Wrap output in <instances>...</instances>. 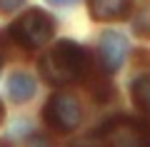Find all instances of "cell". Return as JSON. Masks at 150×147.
<instances>
[{
    "label": "cell",
    "mask_w": 150,
    "mask_h": 147,
    "mask_svg": "<svg viewBox=\"0 0 150 147\" xmlns=\"http://www.w3.org/2000/svg\"><path fill=\"white\" fill-rule=\"evenodd\" d=\"M43 120L45 125L50 127L53 132H60V135H68V132L78 130L83 120V110H80V102L75 100L73 95H53L43 107Z\"/></svg>",
    "instance_id": "4"
},
{
    "label": "cell",
    "mask_w": 150,
    "mask_h": 147,
    "mask_svg": "<svg viewBox=\"0 0 150 147\" xmlns=\"http://www.w3.org/2000/svg\"><path fill=\"white\" fill-rule=\"evenodd\" d=\"M0 147H8V142H3V140H0Z\"/></svg>",
    "instance_id": "16"
},
{
    "label": "cell",
    "mask_w": 150,
    "mask_h": 147,
    "mask_svg": "<svg viewBox=\"0 0 150 147\" xmlns=\"http://www.w3.org/2000/svg\"><path fill=\"white\" fill-rule=\"evenodd\" d=\"M38 70L43 75V80L53 87L80 82L90 72V53L75 40H58L40 58Z\"/></svg>",
    "instance_id": "1"
},
{
    "label": "cell",
    "mask_w": 150,
    "mask_h": 147,
    "mask_svg": "<svg viewBox=\"0 0 150 147\" xmlns=\"http://www.w3.org/2000/svg\"><path fill=\"white\" fill-rule=\"evenodd\" d=\"M135 0H88L93 20H123L128 18Z\"/></svg>",
    "instance_id": "6"
},
{
    "label": "cell",
    "mask_w": 150,
    "mask_h": 147,
    "mask_svg": "<svg viewBox=\"0 0 150 147\" xmlns=\"http://www.w3.org/2000/svg\"><path fill=\"white\" fill-rule=\"evenodd\" d=\"M0 70H3V55H0Z\"/></svg>",
    "instance_id": "17"
},
{
    "label": "cell",
    "mask_w": 150,
    "mask_h": 147,
    "mask_svg": "<svg viewBox=\"0 0 150 147\" xmlns=\"http://www.w3.org/2000/svg\"><path fill=\"white\" fill-rule=\"evenodd\" d=\"M8 92H10V100L23 105L35 95V80L28 72H13L8 77Z\"/></svg>",
    "instance_id": "7"
},
{
    "label": "cell",
    "mask_w": 150,
    "mask_h": 147,
    "mask_svg": "<svg viewBox=\"0 0 150 147\" xmlns=\"http://www.w3.org/2000/svg\"><path fill=\"white\" fill-rule=\"evenodd\" d=\"M100 147H150V127L138 117H110L98 130Z\"/></svg>",
    "instance_id": "2"
},
{
    "label": "cell",
    "mask_w": 150,
    "mask_h": 147,
    "mask_svg": "<svg viewBox=\"0 0 150 147\" xmlns=\"http://www.w3.org/2000/svg\"><path fill=\"white\" fill-rule=\"evenodd\" d=\"M133 92V102L145 117H150V75H140L130 87Z\"/></svg>",
    "instance_id": "8"
},
{
    "label": "cell",
    "mask_w": 150,
    "mask_h": 147,
    "mask_svg": "<svg viewBox=\"0 0 150 147\" xmlns=\"http://www.w3.org/2000/svg\"><path fill=\"white\" fill-rule=\"evenodd\" d=\"M3 115H5V107H3V102H0V122H3Z\"/></svg>",
    "instance_id": "15"
},
{
    "label": "cell",
    "mask_w": 150,
    "mask_h": 147,
    "mask_svg": "<svg viewBox=\"0 0 150 147\" xmlns=\"http://www.w3.org/2000/svg\"><path fill=\"white\" fill-rule=\"evenodd\" d=\"M90 92H93V97H95V100L105 102V100H110V95L115 92V90H112V85L108 82V77H105V80H100L98 85H90Z\"/></svg>",
    "instance_id": "10"
},
{
    "label": "cell",
    "mask_w": 150,
    "mask_h": 147,
    "mask_svg": "<svg viewBox=\"0 0 150 147\" xmlns=\"http://www.w3.org/2000/svg\"><path fill=\"white\" fill-rule=\"evenodd\" d=\"M25 147H55V145H53L45 135H33L30 140L25 142Z\"/></svg>",
    "instance_id": "11"
},
{
    "label": "cell",
    "mask_w": 150,
    "mask_h": 147,
    "mask_svg": "<svg viewBox=\"0 0 150 147\" xmlns=\"http://www.w3.org/2000/svg\"><path fill=\"white\" fill-rule=\"evenodd\" d=\"M130 53V42L123 32L118 30H105L98 40V58H100V68L108 75L123 68V63L128 60Z\"/></svg>",
    "instance_id": "5"
},
{
    "label": "cell",
    "mask_w": 150,
    "mask_h": 147,
    "mask_svg": "<svg viewBox=\"0 0 150 147\" xmlns=\"http://www.w3.org/2000/svg\"><path fill=\"white\" fill-rule=\"evenodd\" d=\"M133 30L135 35L150 40V0H140L133 15Z\"/></svg>",
    "instance_id": "9"
},
{
    "label": "cell",
    "mask_w": 150,
    "mask_h": 147,
    "mask_svg": "<svg viewBox=\"0 0 150 147\" xmlns=\"http://www.w3.org/2000/svg\"><path fill=\"white\" fill-rule=\"evenodd\" d=\"M20 5H23V0H0V13H3V15L15 13Z\"/></svg>",
    "instance_id": "12"
},
{
    "label": "cell",
    "mask_w": 150,
    "mask_h": 147,
    "mask_svg": "<svg viewBox=\"0 0 150 147\" xmlns=\"http://www.w3.org/2000/svg\"><path fill=\"white\" fill-rule=\"evenodd\" d=\"M55 35V23L45 10H33L23 13L10 27V40L15 45H20L23 50H38L50 42V37Z\"/></svg>",
    "instance_id": "3"
},
{
    "label": "cell",
    "mask_w": 150,
    "mask_h": 147,
    "mask_svg": "<svg viewBox=\"0 0 150 147\" xmlns=\"http://www.w3.org/2000/svg\"><path fill=\"white\" fill-rule=\"evenodd\" d=\"M48 3H53V5H73L78 0H48Z\"/></svg>",
    "instance_id": "14"
},
{
    "label": "cell",
    "mask_w": 150,
    "mask_h": 147,
    "mask_svg": "<svg viewBox=\"0 0 150 147\" xmlns=\"http://www.w3.org/2000/svg\"><path fill=\"white\" fill-rule=\"evenodd\" d=\"M70 147H100V142H95L93 137H88V140H78V142H73Z\"/></svg>",
    "instance_id": "13"
}]
</instances>
